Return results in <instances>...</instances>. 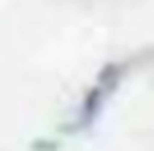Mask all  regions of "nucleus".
<instances>
[{"instance_id":"f257e3e1","label":"nucleus","mask_w":154,"mask_h":151,"mask_svg":"<svg viewBox=\"0 0 154 151\" xmlns=\"http://www.w3.org/2000/svg\"><path fill=\"white\" fill-rule=\"evenodd\" d=\"M125 70H127V62H108L100 68L97 78L92 81V86L84 92L79 108H76V116L70 124L62 127V132L68 135H81L87 130H92L103 113V108L108 105V100L114 97V92L119 89L122 78H125Z\"/></svg>"}]
</instances>
